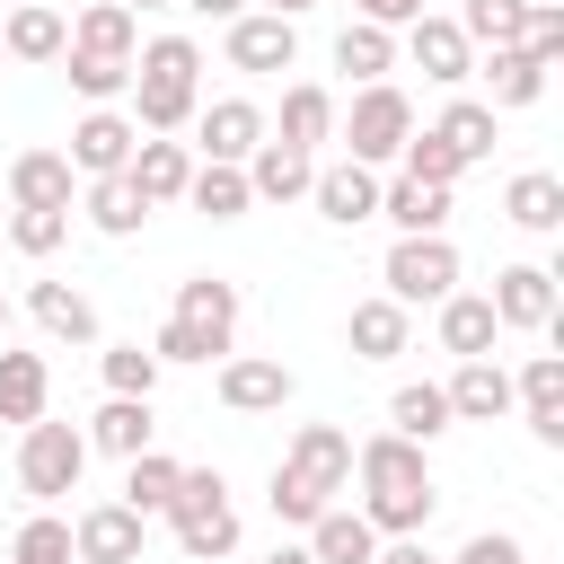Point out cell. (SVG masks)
<instances>
[{
  "mask_svg": "<svg viewBox=\"0 0 564 564\" xmlns=\"http://www.w3.org/2000/svg\"><path fill=\"white\" fill-rule=\"evenodd\" d=\"M167 494H176V458H167V449L123 458V502H132L141 520H159V511H167Z\"/></svg>",
  "mask_w": 564,
  "mask_h": 564,
  "instance_id": "38",
  "label": "cell"
},
{
  "mask_svg": "<svg viewBox=\"0 0 564 564\" xmlns=\"http://www.w3.org/2000/svg\"><path fill=\"white\" fill-rule=\"evenodd\" d=\"M44 397H53V370H44V352H18V344H0V423H35L44 414Z\"/></svg>",
  "mask_w": 564,
  "mask_h": 564,
  "instance_id": "29",
  "label": "cell"
},
{
  "mask_svg": "<svg viewBox=\"0 0 564 564\" xmlns=\"http://www.w3.org/2000/svg\"><path fill=\"white\" fill-rule=\"evenodd\" d=\"M79 476H88V432L35 414V423L18 432V485H26L35 502H62V494H79Z\"/></svg>",
  "mask_w": 564,
  "mask_h": 564,
  "instance_id": "6",
  "label": "cell"
},
{
  "mask_svg": "<svg viewBox=\"0 0 564 564\" xmlns=\"http://www.w3.org/2000/svg\"><path fill=\"white\" fill-rule=\"evenodd\" d=\"M520 44H529V53L555 70V53H564V9H555V0H529V26H520Z\"/></svg>",
  "mask_w": 564,
  "mask_h": 564,
  "instance_id": "45",
  "label": "cell"
},
{
  "mask_svg": "<svg viewBox=\"0 0 564 564\" xmlns=\"http://www.w3.org/2000/svg\"><path fill=\"white\" fill-rule=\"evenodd\" d=\"M70 159L62 150H18L9 159V212H70Z\"/></svg>",
  "mask_w": 564,
  "mask_h": 564,
  "instance_id": "18",
  "label": "cell"
},
{
  "mask_svg": "<svg viewBox=\"0 0 564 564\" xmlns=\"http://www.w3.org/2000/svg\"><path fill=\"white\" fill-rule=\"evenodd\" d=\"M264 9H273V18H300V9H317V0H264Z\"/></svg>",
  "mask_w": 564,
  "mask_h": 564,
  "instance_id": "51",
  "label": "cell"
},
{
  "mask_svg": "<svg viewBox=\"0 0 564 564\" xmlns=\"http://www.w3.org/2000/svg\"><path fill=\"white\" fill-rule=\"evenodd\" d=\"M150 352H159V370L167 361H220V352H238V282H220V273L176 282V308L150 335Z\"/></svg>",
  "mask_w": 564,
  "mask_h": 564,
  "instance_id": "4",
  "label": "cell"
},
{
  "mask_svg": "<svg viewBox=\"0 0 564 564\" xmlns=\"http://www.w3.org/2000/svg\"><path fill=\"white\" fill-rule=\"evenodd\" d=\"M405 53H414V70H423L432 88H467V79H476V44L458 35V18H432V9H423V18L405 26Z\"/></svg>",
  "mask_w": 564,
  "mask_h": 564,
  "instance_id": "12",
  "label": "cell"
},
{
  "mask_svg": "<svg viewBox=\"0 0 564 564\" xmlns=\"http://www.w3.org/2000/svg\"><path fill=\"white\" fill-rule=\"evenodd\" d=\"M106 397H150L159 388V352H141V344H106Z\"/></svg>",
  "mask_w": 564,
  "mask_h": 564,
  "instance_id": "43",
  "label": "cell"
},
{
  "mask_svg": "<svg viewBox=\"0 0 564 564\" xmlns=\"http://www.w3.org/2000/svg\"><path fill=\"white\" fill-rule=\"evenodd\" d=\"M405 335H414V308H397L388 291H379V300H352V317H344L352 361H397V352H405Z\"/></svg>",
  "mask_w": 564,
  "mask_h": 564,
  "instance_id": "21",
  "label": "cell"
},
{
  "mask_svg": "<svg viewBox=\"0 0 564 564\" xmlns=\"http://www.w3.org/2000/svg\"><path fill=\"white\" fill-rule=\"evenodd\" d=\"M159 520L176 529V546H185L194 564H220V555L238 546V502H229V476H220V467H176V494H167Z\"/></svg>",
  "mask_w": 564,
  "mask_h": 564,
  "instance_id": "5",
  "label": "cell"
},
{
  "mask_svg": "<svg viewBox=\"0 0 564 564\" xmlns=\"http://www.w3.org/2000/svg\"><path fill=\"white\" fill-rule=\"evenodd\" d=\"M26 317H35L53 344H97V300L70 291V282H26Z\"/></svg>",
  "mask_w": 564,
  "mask_h": 564,
  "instance_id": "23",
  "label": "cell"
},
{
  "mask_svg": "<svg viewBox=\"0 0 564 564\" xmlns=\"http://www.w3.org/2000/svg\"><path fill=\"white\" fill-rule=\"evenodd\" d=\"M441 397H449V414H458V423H502V414H511V370H502L494 352H476V361H458V370H449V388H441Z\"/></svg>",
  "mask_w": 564,
  "mask_h": 564,
  "instance_id": "19",
  "label": "cell"
},
{
  "mask_svg": "<svg viewBox=\"0 0 564 564\" xmlns=\"http://www.w3.org/2000/svg\"><path fill=\"white\" fill-rule=\"evenodd\" d=\"M370 564H441V555H432V546H423V529H414V538H379V555H370Z\"/></svg>",
  "mask_w": 564,
  "mask_h": 564,
  "instance_id": "48",
  "label": "cell"
},
{
  "mask_svg": "<svg viewBox=\"0 0 564 564\" xmlns=\"http://www.w3.org/2000/svg\"><path fill=\"white\" fill-rule=\"evenodd\" d=\"M405 132H414V106H405V88H397V79H370V88L352 97V115H344V159H361V167H388V159L405 150Z\"/></svg>",
  "mask_w": 564,
  "mask_h": 564,
  "instance_id": "7",
  "label": "cell"
},
{
  "mask_svg": "<svg viewBox=\"0 0 564 564\" xmlns=\"http://www.w3.org/2000/svg\"><path fill=\"white\" fill-rule=\"evenodd\" d=\"M449 291H458V247H449L441 229L388 247V300H397V308H423V300H449Z\"/></svg>",
  "mask_w": 564,
  "mask_h": 564,
  "instance_id": "8",
  "label": "cell"
},
{
  "mask_svg": "<svg viewBox=\"0 0 564 564\" xmlns=\"http://www.w3.org/2000/svg\"><path fill=\"white\" fill-rule=\"evenodd\" d=\"M132 123L141 132H176V123H194V106H203V44L194 35H150L141 53H132Z\"/></svg>",
  "mask_w": 564,
  "mask_h": 564,
  "instance_id": "3",
  "label": "cell"
},
{
  "mask_svg": "<svg viewBox=\"0 0 564 564\" xmlns=\"http://www.w3.org/2000/svg\"><path fill=\"white\" fill-rule=\"evenodd\" d=\"M123 9H132V18H141V9H176V0H123Z\"/></svg>",
  "mask_w": 564,
  "mask_h": 564,
  "instance_id": "52",
  "label": "cell"
},
{
  "mask_svg": "<svg viewBox=\"0 0 564 564\" xmlns=\"http://www.w3.org/2000/svg\"><path fill=\"white\" fill-rule=\"evenodd\" d=\"M141 220H150V203H141V185H132V176H88V229L132 238Z\"/></svg>",
  "mask_w": 564,
  "mask_h": 564,
  "instance_id": "36",
  "label": "cell"
},
{
  "mask_svg": "<svg viewBox=\"0 0 564 564\" xmlns=\"http://www.w3.org/2000/svg\"><path fill=\"white\" fill-rule=\"evenodd\" d=\"M264 564H317V555H308V546H273Z\"/></svg>",
  "mask_w": 564,
  "mask_h": 564,
  "instance_id": "50",
  "label": "cell"
},
{
  "mask_svg": "<svg viewBox=\"0 0 564 564\" xmlns=\"http://www.w3.org/2000/svg\"><path fill=\"white\" fill-rule=\"evenodd\" d=\"M62 62H70V88H79L88 106H115V97L132 88V62H106V53H70V44H62Z\"/></svg>",
  "mask_w": 564,
  "mask_h": 564,
  "instance_id": "42",
  "label": "cell"
},
{
  "mask_svg": "<svg viewBox=\"0 0 564 564\" xmlns=\"http://www.w3.org/2000/svg\"><path fill=\"white\" fill-rule=\"evenodd\" d=\"M220 44H229V70H291V62H300V18H273V9H238Z\"/></svg>",
  "mask_w": 564,
  "mask_h": 564,
  "instance_id": "9",
  "label": "cell"
},
{
  "mask_svg": "<svg viewBox=\"0 0 564 564\" xmlns=\"http://www.w3.org/2000/svg\"><path fill=\"white\" fill-rule=\"evenodd\" d=\"M352 476H361V520L379 529V538H414V529H432V467H423V441H405V432H370L361 449H352Z\"/></svg>",
  "mask_w": 564,
  "mask_h": 564,
  "instance_id": "1",
  "label": "cell"
},
{
  "mask_svg": "<svg viewBox=\"0 0 564 564\" xmlns=\"http://www.w3.org/2000/svg\"><path fill=\"white\" fill-rule=\"evenodd\" d=\"M397 167H405V176H423V185H458V176H467V159H458V150L441 141V132H423V123L405 132V150H397Z\"/></svg>",
  "mask_w": 564,
  "mask_h": 564,
  "instance_id": "40",
  "label": "cell"
},
{
  "mask_svg": "<svg viewBox=\"0 0 564 564\" xmlns=\"http://www.w3.org/2000/svg\"><path fill=\"white\" fill-rule=\"evenodd\" d=\"M0 344H9V291H0Z\"/></svg>",
  "mask_w": 564,
  "mask_h": 564,
  "instance_id": "53",
  "label": "cell"
},
{
  "mask_svg": "<svg viewBox=\"0 0 564 564\" xmlns=\"http://www.w3.org/2000/svg\"><path fill=\"white\" fill-rule=\"evenodd\" d=\"M194 150L203 159H220V167H247V150L264 141V106H247V97H220V106H194Z\"/></svg>",
  "mask_w": 564,
  "mask_h": 564,
  "instance_id": "16",
  "label": "cell"
},
{
  "mask_svg": "<svg viewBox=\"0 0 564 564\" xmlns=\"http://www.w3.org/2000/svg\"><path fill=\"white\" fill-rule=\"evenodd\" d=\"M379 220H397V238H423V229H441L449 220V185H423V176H388L379 185Z\"/></svg>",
  "mask_w": 564,
  "mask_h": 564,
  "instance_id": "28",
  "label": "cell"
},
{
  "mask_svg": "<svg viewBox=\"0 0 564 564\" xmlns=\"http://www.w3.org/2000/svg\"><path fill=\"white\" fill-rule=\"evenodd\" d=\"M441 308V352H458V361H476V352H494V300L485 291H449V300H432Z\"/></svg>",
  "mask_w": 564,
  "mask_h": 564,
  "instance_id": "30",
  "label": "cell"
},
{
  "mask_svg": "<svg viewBox=\"0 0 564 564\" xmlns=\"http://www.w3.org/2000/svg\"><path fill=\"white\" fill-rule=\"evenodd\" d=\"M273 141L317 159V141H335V97H326L317 79H291V88H282V123H273Z\"/></svg>",
  "mask_w": 564,
  "mask_h": 564,
  "instance_id": "26",
  "label": "cell"
},
{
  "mask_svg": "<svg viewBox=\"0 0 564 564\" xmlns=\"http://www.w3.org/2000/svg\"><path fill=\"white\" fill-rule=\"evenodd\" d=\"M0 62H9V53H0Z\"/></svg>",
  "mask_w": 564,
  "mask_h": 564,
  "instance_id": "54",
  "label": "cell"
},
{
  "mask_svg": "<svg viewBox=\"0 0 564 564\" xmlns=\"http://www.w3.org/2000/svg\"><path fill=\"white\" fill-rule=\"evenodd\" d=\"M335 70H344L352 88L388 79V70H397V26H370V18H352V26L335 35Z\"/></svg>",
  "mask_w": 564,
  "mask_h": 564,
  "instance_id": "32",
  "label": "cell"
},
{
  "mask_svg": "<svg viewBox=\"0 0 564 564\" xmlns=\"http://www.w3.org/2000/svg\"><path fill=\"white\" fill-rule=\"evenodd\" d=\"M520 26H529V0H467V9H458V35L485 44V53H494V44H520Z\"/></svg>",
  "mask_w": 564,
  "mask_h": 564,
  "instance_id": "39",
  "label": "cell"
},
{
  "mask_svg": "<svg viewBox=\"0 0 564 564\" xmlns=\"http://www.w3.org/2000/svg\"><path fill=\"white\" fill-rule=\"evenodd\" d=\"M485 300H494V326H520V335H546L555 326V273L546 264H502Z\"/></svg>",
  "mask_w": 564,
  "mask_h": 564,
  "instance_id": "13",
  "label": "cell"
},
{
  "mask_svg": "<svg viewBox=\"0 0 564 564\" xmlns=\"http://www.w3.org/2000/svg\"><path fill=\"white\" fill-rule=\"evenodd\" d=\"M432 132H441V141H449L467 167H476V159H494V106H485V97H449Z\"/></svg>",
  "mask_w": 564,
  "mask_h": 564,
  "instance_id": "37",
  "label": "cell"
},
{
  "mask_svg": "<svg viewBox=\"0 0 564 564\" xmlns=\"http://www.w3.org/2000/svg\"><path fill=\"white\" fill-rule=\"evenodd\" d=\"M308 203H317L335 229H361V220H379V167L335 159V167H317V176H308Z\"/></svg>",
  "mask_w": 564,
  "mask_h": 564,
  "instance_id": "14",
  "label": "cell"
},
{
  "mask_svg": "<svg viewBox=\"0 0 564 564\" xmlns=\"http://www.w3.org/2000/svg\"><path fill=\"white\" fill-rule=\"evenodd\" d=\"M70 53H106V62H132V53H141V18H132L123 0H88V9L70 18Z\"/></svg>",
  "mask_w": 564,
  "mask_h": 564,
  "instance_id": "24",
  "label": "cell"
},
{
  "mask_svg": "<svg viewBox=\"0 0 564 564\" xmlns=\"http://www.w3.org/2000/svg\"><path fill=\"white\" fill-rule=\"evenodd\" d=\"M308 555H317V564H370V555H379V529H370L361 511L326 502V511L308 520Z\"/></svg>",
  "mask_w": 564,
  "mask_h": 564,
  "instance_id": "31",
  "label": "cell"
},
{
  "mask_svg": "<svg viewBox=\"0 0 564 564\" xmlns=\"http://www.w3.org/2000/svg\"><path fill=\"white\" fill-rule=\"evenodd\" d=\"M185 203L203 212V220H238L256 194H247V167H220V159H194V176H185Z\"/></svg>",
  "mask_w": 564,
  "mask_h": 564,
  "instance_id": "35",
  "label": "cell"
},
{
  "mask_svg": "<svg viewBox=\"0 0 564 564\" xmlns=\"http://www.w3.org/2000/svg\"><path fill=\"white\" fill-rule=\"evenodd\" d=\"M502 220H511V229H529V238H555V229H564V176L520 167V176L502 185Z\"/></svg>",
  "mask_w": 564,
  "mask_h": 564,
  "instance_id": "22",
  "label": "cell"
},
{
  "mask_svg": "<svg viewBox=\"0 0 564 564\" xmlns=\"http://www.w3.org/2000/svg\"><path fill=\"white\" fill-rule=\"evenodd\" d=\"M62 44H70V26H62L53 0H18L9 26H0V53L9 62H62Z\"/></svg>",
  "mask_w": 564,
  "mask_h": 564,
  "instance_id": "25",
  "label": "cell"
},
{
  "mask_svg": "<svg viewBox=\"0 0 564 564\" xmlns=\"http://www.w3.org/2000/svg\"><path fill=\"white\" fill-rule=\"evenodd\" d=\"M308 176H317L308 150H282V141H256V150H247V194H256V203H300Z\"/></svg>",
  "mask_w": 564,
  "mask_h": 564,
  "instance_id": "27",
  "label": "cell"
},
{
  "mask_svg": "<svg viewBox=\"0 0 564 564\" xmlns=\"http://www.w3.org/2000/svg\"><path fill=\"white\" fill-rule=\"evenodd\" d=\"M70 238V212H9V247L18 256H53Z\"/></svg>",
  "mask_w": 564,
  "mask_h": 564,
  "instance_id": "44",
  "label": "cell"
},
{
  "mask_svg": "<svg viewBox=\"0 0 564 564\" xmlns=\"http://www.w3.org/2000/svg\"><path fill=\"white\" fill-rule=\"evenodd\" d=\"M352 18H370V26H414L423 0H352Z\"/></svg>",
  "mask_w": 564,
  "mask_h": 564,
  "instance_id": "47",
  "label": "cell"
},
{
  "mask_svg": "<svg viewBox=\"0 0 564 564\" xmlns=\"http://www.w3.org/2000/svg\"><path fill=\"white\" fill-rule=\"evenodd\" d=\"M123 176L141 185V203H150V212H159V203H185L194 150H185V141H167V132H141V141H132V159H123Z\"/></svg>",
  "mask_w": 564,
  "mask_h": 564,
  "instance_id": "17",
  "label": "cell"
},
{
  "mask_svg": "<svg viewBox=\"0 0 564 564\" xmlns=\"http://www.w3.org/2000/svg\"><path fill=\"white\" fill-rule=\"evenodd\" d=\"M132 141H141V123L132 115H115V106H88L79 123H70V176H123V159H132Z\"/></svg>",
  "mask_w": 564,
  "mask_h": 564,
  "instance_id": "10",
  "label": "cell"
},
{
  "mask_svg": "<svg viewBox=\"0 0 564 564\" xmlns=\"http://www.w3.org/2000/svg\"><path fill=\"white\" fill-rule=\"evenodd\" d=\"M220 405L229 414H282L291 405V370L264 352H220Z\"/></svg>",
  "mask_w": 564,
  "mask_h": 564,
  "instance_id": "15",
  "label": "cell"
},
{
  "mask_svg": "<svg viewBox=\"0 0 564 564\" xmlns=\"http://www.w3.org/2000/svg\"><path fill=\"white\" fill-rule=\"evenodd\" d=\"M476 70H485V106H494V115H511V106H538V97H546V62H538L529 44H494Z\"/></svg>",
  "mask_w": 564,
  "mask_h": 564,
  "instance_id": "20",
  "label": "cell"
},
{
  "mask_svg": "<svg viewBox=\"0 0 564 564\" xmlns=\"http://www.w3.org/2000/svg\"><path fill=\"white\" fill-rule=\"evenodd\" d=\"M150 397H106L97 405V423H88V449H106V458H141L150 449Z\"/></svg>",
  "mask_w": 564,
  "mask_h": 564,
  "instance_id": "33",
  "label": "cell"
},
{
  "mask_svg": "<svg viewBox=\"0 0 564 564\" xmlns=\"http://www.w3.org/2000/svg\"><path fill=\"white\" fill-rule=\"evenodd\" d=\"M176 9H194V18H220V26H229V18H238V9H256V0H176Z\"/></svg>",
  "mask_w": 564,
  "mask_h": 564,
  "instance_id": "49",
  "label": "cell"
},
{
  "mask_svg": "<svg viewBox=\"0 0 564 564\" xmlns=\"http://www.w3.org/2000/svg\"><path fill=\"white\" fill-rule=\"evenodd\" d=\"M141 538H150V520H141L132 502H88V511L70 520L79 564H141Z\"/></svg>",
  "mask_w": 564,
  "mask_h": 564,
  "instance_id": "11",
  "label": "cell"
},
{
  "mask_svg": "<svg viewBox=\"0 0 564 564\" xmlns=\"http://www.w3.org/2000/svg\"><path fill=\"white\" fill-rule=\"evenodd\" d=\"M9 564H79L70 520H62V511H35V520L18 529V546H9Z\"/></svg>",
  "mask_w": 564,
  "mask_h": 564,
  "instance_id": "41",
  "label": "cell"
},
{
  "mask_svg": "<svg viewBox=\"0 0 564 564\" xmlns=\"http://www.w3.org/2000/svg\"><path fill=\"white\" fill-rule=\"evenodd\" d=\"M352 485V432H335V423H300L291 432V449H282V467H273V520L282 529H308L335 494Z\"/></svg>",
  "mask_w": 564,
  "mask_h": 564,
  "instance_id": "2",
  "label": "cell"
},
{
  "mask_svg": "<svg viewBox=\"0 0 564 564\" xmlns=\"http://www.w3.org/2000/svg\"><path fill=\"white\" fill-rule=\"evenodd\" d=\"M458 414H449V397H441V379H405L397 397H388V432H405V441H441Z\"/></svg>",
  "mask_w": 564,
  "mask_h": 564,
  "instance_id": "34",
  "label": "cell"
},
{
  "mask_svg": "<svg viewBox=\"0 0 564 564\" xmlns=\"http://www.w3.org/2000/svg\"><path fill=\"white\" fill-rule=\"evenodd\" d=\"M449 564H529V546H520L511 529H476V538H467Z\"/></svg>",
  "mask_w": 564,
  "mask_h": 564,
  "instance_id": "46",
  "label": "cell"
}]
</instances>
